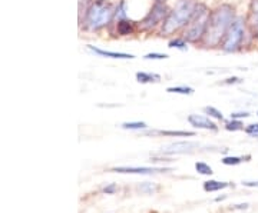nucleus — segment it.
I'll use <instances>...</instances> for the list:
<instances>
[{
    "label": "nucleus",
    "mask_w": 258,
    "mask_h": 213,
    "mask_svg": "<svg viewBox=\"0 0 258 213\" xmlns=\"http://www.w3.org/2000/svg\"><path fill=\"white\" fill-rule=\"evenodd\" d=\"M235 18L237 15H235L234 6L227 5V3L212 10L201 46L207 49H215V47L221 46V42L224 40L231 23L235 20Z\"/></svg>",
    "instance_id": "f257e3e1"
},
{
    "label": "nucleus",
    "mask_w": 258,
    "mask_h": 213,
    "mask_svg": "<svg viewBox=\"0 0 258 213\" xmlns=\"http://www.w3.org/2000/svg\"><path fill=\"white\" fill-rule=\"evenodd\" d=\"M197 5L198 0H178L175 8L169 10L164 23L161 25V36H172L188 28Z\"/></svg>",
    "instance_id": "f03ea898"
},
{
    "label": "nucleus",
    "mask_w": 258,
    "mask_h": 213,
    "mask_svg": "<svg viewBox=\"0 0 258 213\" xmlns=\"http://www.w3.org/2000/svg\"><path fill=\"white\" fill-rule=\"evenodd\" d=\"M115 8L108 0H91L83 15V28L98 32L115 20Z\"/></svg>",
    "instance_id": "7ed1b4c3"
},
{
    "label": "nucleus",
    "mask_w": 258,
    "mask_h": 213,
    "mask_svg": "<svg viewBox=\"0 0 258 213\" xmlns=\"http://www.w3.org/2000/svg\"><path fill=\"white\" fill-rule=\"evenodd\" d=\"M248 36H251V35H249L248 25H247V18L237 16L235 20L231 23L227 35L221 42L220 49L224 53H237V52L242 50Z\"/></svg>",
    "instance_id": "20e7f679"
},
{
    "label": "nucleus",
    "mask_w": 258,
    "mask_h": 213,
    "mask_svg": "<svg viewBox=\"0 0 258 213\" xmlns=\"http://www.w3.org/2000/svg\"><path fill=\"white\" fill-rule=\"evenodd\" d=\"M210 15H211V10L208 9V6L205 3L198 2L192 15V19H191L188 28L184 30V35H182V37L188 43L201 45L204 36H205V32H207Z\"/></svg>",
    "instance_id": "39448f33"
},
{
    "label": "nucleus",
    "mask_w": 258,
    "mask_h": 213,
    "mask_svg": "<svg viewBox=\"0 0 258 213\" xmlns=\"http://www.w3.org/2000/svg\"><path fill=\"white\" fill-rule=\"evenodd\" d=\"M168 13H169V8L166 3H155L154 2V5H152L151 10L148 12L147 16L139 23V30H144V32L154 30L157 26L164 23Z\"/></svg>",
    "instance_id": "423d86ee"
},
{
    "label": "nucleus",
    "mask_w": 258,
    "mask_h": 213,
    "mask_svg": "<svg viewBox=\"0 0 258 213\" xmlns=\"http://www.w3.org/2000/svg\"><path fill=\"white\" fill-rule=\"evenodd\" d=\"M201 145L198 142H175L171 145H166L165 148H162L159 150V155H184L188 152H192L194 149L200 148Z\"/></svg>",
    "instance_id": "0eeeda50"
},
{
    "label": "nucleus",
    "mask_w": 258,
    "mask_h": 213,
    "mask_svg": "<svg viewBox=\"0 0 258 213\" xmlns=\"http://www.w3.org/2000/svg\"><path fill=\"white\" fill-rule=\"evenodd\" d=\"M171 167H151V166H116L112 167V172L116 173H135V175H151L161 172H171Z\"/></svg>",
    "instance_id": "6e6552de"
},
{
    "label": "nucleus",
    "mask_w": 258,
    "mask_h": 213,
    "mask_svg": "<svg viewBox=\"0 0 258 213\" xmlns=\"http://www.w3.org/2000/svg\"><path fill=\"white\" fill-rule=\"evenodd\" d=\"M188 123L192 128H195V129L212 130V132H217L218 130L217 123L212 122L210 116H204V115H189L188 116Z\"/></svg>",
    "instance_id": "1a4fd4ad"
},
{
    "label": "nucleus",
    "mask_w": 258,
    "mask_h": 213,
    "mask_svg": "<svg viewBox=\"0 0 258 213\" xmlns=\"http://www.w3.org/2000/svg\"><path fill=\"white\" fill-rule=\"evenodd\" d=\"M247 25H248L251 37L258 40V0H251L248 16H247Z\"/></svg>",
    "instance_id": "9d476101"
},
{
    "label": "nucleus",
    "mask_w": 258,
    "mask_h": 213,
    "mask_svg": "<svg viewBox=\"0 0 258 213\" xmlns=\"http://www.w3.org/2000/svg\"><path fill=\"white\" fill-rule=\"evenodd\" d=\"M88 50L92 52L93 55L101 56V57H109V59H135V55H131V53H125V52H112V50H105L101 47L92 46V45H88Z\"/></svg>",
    "instance_id": "9b49d317"
},
{
    "label": "nucleus",
    "mask_w": 258,
    "mask_h": 213,
    "mask_svg": "<svg viewBox=\"0 0 258 213\" xmlns=\"http://www.w3.org/2000/svg\"><path fill=\"white\" fill-rule=\"evenodd\" d=\"M115 28H116V33L119 36H131L137 32V25L134 20L131 19H120V20H116L115 23Z\"/></svg>",
    "instance_id": "f8f14e48"
},
{
    "label": "nucleus",
    "mask_w": 258,
    "mask_h": 213,
    "mask_svg": "<svg viewBox=\"0 0 258 213\" xmlns=\"http://www.w3.org/2000/svg\"><path fill=\"white\" fill-rule=\"evenodd\" d=\"M137 80L139 83H158V82H161V76L158 73H152V72H138Z\"/></svg>",
    "instance_id": "ddd939ff"
},
{
    "label": "nucleus",
    "mask_w": 258,
    "mask_h": 213,
    "mask_svg": "<svg viewBox=\"0 0 258 213\" xmlns=\"http://www.w3.org/2000/svg\"><path fill=\"white\" fill-rule=\"evenodd\" d=\"M152 133H158L161 136H175V138H194V132H186V130H157Z\"/></svg>",
    "instance_id": "4468645a"
},
{
    "label": "nucleus",
    "mask_w": 258,
    "mask_h": 213,
    "mask_svg": "<svg viewBox=\"0 0 258 213\" xmlns=\"http://www.w3.org/2000/svg\"><path fill=\"white\" fill-rule=\"evenodd\" d=\"M230 183L228 182H218V180H207L204 182V190L205 192H218L225 187H228Z\"/></svg>",
    "instance_id": "2eb2a0df"
},
{
    "label": "nucleus",
    "mask_w": 258,
    "mask_h": 213,
    "mask_svg": "<svg viewBox=\"0 0 258 213\" xmlns=\"http://www.w3.org/2000/svg\"><path fill=\"white\" fill-rule=\"evenodd\" d=\"M166 92L168 93H175V94H188L191 96L194 94V90L191 86H186V84H179V86H171V87H166Z\"/></svg>",
    "instance_id": "dca6fc26"
},
{
    "label": "nucleus",
    "mask_w": 258,
    "mask_h": 213,
    "mask_svg": "<svg viewBox=\"0 0 258 213\" xmlns=\"http://www.w3.org/2000/svg\"><path fill=\"white\" fill-rule=\"evenodd\" d=\"M168 47H169V49H178V50H186V49H188V42H186L182 36L172 37V39L168 42Z\"/></svg>",
    "instance_id": "f3484780"
},
{
    "label": "nucleus",
    "mask_w": 258,
    "mask_h": 213,
    "mask_svg": "<svg viewBox=\"0 0 258 213\" xmlns=\"http://www.w3.org/2000/svg\"><path fill=\"white\" fill-rule=\"evenodd\" d=\"M126 0H120L115 8V22L120 19H126Z\"/></svg>",
    "instance_id": "a211bd4d"
},
{
    "label": "nucleus",
    "mask_w": 258,
    "mask_h": 213,
    "mask_svg": "<svg viewBox=\"0 0 258 213\" xmlns=\"http://www.w3.org/2000/svg\"><path fill=\"white\" fill-rule=\"evenodd\" d=\"M147 128L148 125L145 122H125V123H122V129L126 130H144Z\"/></svg>",
    "instance_id": "6ab92c4d"
},
{
    "label": "nucleus",
    "mask_w": 258,
    "mask_h": 213,
    "mask_svg": "<svg viewBox=\"0 0 258 213\" xmlns=\"http://www.w3.org/2000/svg\"><path fill=\"white\" fill-rule=\"evenodd\" d=\"M195 170L200 175H205V176H211L212 173H214L212 167L210 165H207V163H204V162H197L195 163Z\"/></svg>",
    "instance_id": "aec40b11"
},
{
    "label": "nucleus",
    "mask_w": 258,
    "mask_h": 213,
    "mask_svg": "<svg viewBox=\"0 0 258 213\" xmlns=\"http://www.w3.org/2000/svg\"><path fill=\"white\" fill-rule=\"evenodd\" d=\"M204 112H205L210 118H214V119H217V121H224L222 112L218 111V109L214 108V106H205V108H204Z\"/></svg>",
    "instance_id": "412c9836"
},
{
    "label": "nucleus",
    "mask_w": 258,
    "mask_h": 213,
    "mask_svg": "<svg viewBox=\"0 0 258 213\" xmlns=\"http://www.w3.org/2000/svg\"><path fill=\"white\" fill-rule=\"evenodd\" d=\"M225 129L228 132H237V130L244 129V125L238 119H230V121L225 122Z\"/></svg>",
    "instance_id": "4be33fe9"
},
{
    "label": "nucleus",
    "mask_w": 258,
    "mask_h": 213,
    "mask_svg": "<svg viewBox=\"0 0 258 213\" xmlns=\"http://www.w3.org/2000/svg\"><path fill=\"white\" fill-rule=\"evenodd\" d=\"M241 162H242V158H238V156H225L222 159V163L225 166H237Z\"/></svg>",
    "instance_id": "5701e85b"
},
{
    "label": "nucleus",
    "mask_w": 258,
    "mask_h": 213,
    "mask_svg": "<svg viewBox=\"0 0 258 213\" xmlns=\"http://www.w3.org/2000/svg\"><path fill=\"white\" fill-rule=\"evenodd\" d=\"M169 56L165 53H158V52H152V53H148L144 56L145 60H162V59H168Z\"/></svg>",
    "instance_id": "b1692460"
},
{
    "label": "nucleus",
    "mask_w": 258,
    "mask_h": 213,
    "mask_svg": "<svg viewBox=\"0 0 258 213\" xmlns=\"http://www.w3.org/2000/svg\"><path fill=\"white\" fill-rule=\"evenodd\" d=\"M244 130H245V133H247L248 136L258 138V123H251V125H247Z\"/></svg>",
    "instance_id": "393cba45"
},
{
    "label": "nucleus",
    "mask_w": 258,
    "mask_h": 213,
    "mask_svg": "<svg viewBox=\"0 0 258 213\" xmlns=\"http://www.w3.org/2000/svg\"><path fill=\"white\" fill-rule=\"evenodd\" d=\"M102 190H103V193H106V195H113V193L118 190V186L115 185V183H111V185L105 186Z\"/></svg>",
    "instance_id": "a878e982"
},
{
    "label": "nucleus",
    "mask_w": 258,
    "mask_h": 213,
    "mask_svg": "<svg viewBox=\"0 0 258 213\" xmlns=\"http://www.w3.org/2000/svg\"><path fill=\"white\" fill-rule=\"evenodd\" d=\"M251 115H249L248 112H238V113H231V119H245V118H249Z\"/></svg>",
    "instance_id": "bb28decb"
},
{
    "label": "nucleus",
    "mask_w": 258,
    "mask_h": 213,
    "mask_svg": "<svg viewBox=\"0 0 258 213\" xmlns=\"http://www.w3.org/2000/svg\"><path fill=\"white\" fill-rule=\"evenodd\" d=\"M242 80H241V77L238 76H232V77H228V79H225L222 84H237V83H241Z\"/></svg>",
    "instance_id": "cd10ccee"
},
{
    "label": "nucleus",
    "mask_w": 258,
    "mask_h": 213,
    "mask_svg": "<svg viewBox=\"0 0 258 213\" xmlns=\"http://www.w3.org/2000/svg\"><path fill=\"white\" fill-rule=\"evenodd\" d=\"M139 189L141 190H147V192H152L154 190V186L151 185V183H145V185L139 186Z\"/></svg>",
    "instance_id": "c85d7f7f"
},
{
    "label": "nucleus",
    "mask_w": 258,
    "mask_h": 213,
    "mask_svg": "<svg viewBox=\"0 0 258 213\" xmlns=\"http://www.w3.org/2000/svg\"><path fill=\"white\" fill-rule=\"evenodd\" d=\"M242 185L247 187H258V182H242Z\"/></svg>",
    "instance_id": "c756f323"
},
{
    "label": "nucleus",
    "mask_w": 258,
    "mask_h": 213,
    "mask_svg": "<svg viewBox=\"0 0 258 213\" xmlns=\"http://www.w3.org/2000/svg\"><path fill=\"white\" fill-rule=\"evenodd\" d=\"M155 3H166V0H154Z\"/></svg>",
    "instance_id": "7c9ffc66"
},
{
    "label": "nucleus",
    "mask_w": 258,
    "mask_h": 213,
    "mask_svg": "<svg viewBox=\"0 0 258 213\" xmlns=\"http://www.w3.org/2000/svg\"><path fill=\"white\" fill-rule=\"evenodd\" d=\"M257 116H258V113H257Z\"/></svg>",
    "instance_id": "2f4dec72"
}]
</instances>
